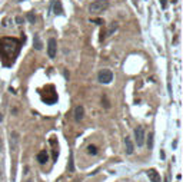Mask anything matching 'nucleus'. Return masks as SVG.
Returning <instances> with one entry per match:
<instances>
[{
    "instance_id": "obj_18",
    "label": "nucleus",
    "mask_w": 183,
    "mask_h": 182,
    "mask_svg": "<svg viewBox=\"0 0 183 182\" xmlns=\"http://www.w3.org/2000/svg\"><path fill=\"white\" fill-rule=\"evenodd\" d=\"M95 22H96V23H97V25H102V23H103V22H102V20H100V19H96Z\"/></svg>"
},
{
    "instance_id": "obj_6",
    "label": "nucleus",
    "mask_w": 183,
    "mask_h": 182,
    "mask_svg": "<svg viewBox=\"0 0 183 182\" xmlns=\"http://www.w3.org/2000/svg\"><path fill=\"white\" fill-rule=\"evenodd\" d=\"M83 118H85V108H83L82 105H79V106L74 108V121H76V122H80Z\"/></svg>"
},
{
    "instance_id": "obj_1",
    "label": "nucleus",
    "mask_w": 183,
    "mask_h": 182,
    "mask_svg": "<svg viewBox=\"0 0 183 182\" xmlns=\"http://www.w3.org/2000/svg\"><path fill=\"white\" fill-rule=\"evenodd\" d=\"M107 7H109V1L107 0H95V1L90 3L89 10L93 15H99V13H102L104 10H107Z\"/></svg>"
},
{
    "instance_id": "obj_2",
    "label": "nucleus",
    "mask_w": 183,
    "mask_h": 182,
    "mask_svg": "<svg viewBox=\"0 0 183 182\" xmlns=\"http://www.w3.org/2000/svg\"><path fill=\"white\" fill-rule=\"evenodd\" d=\"M97 80L100 83H104V85H107V83H110L113 80V72L109 70V69H103V70H100L99 75H97Z\"/></svg>"
},
{
    "instance_id": "obj_22",
    "label": "nucleus",
    "mask_w": 183,
    "mask_h": 182,
    "mask_svg": "<svg viewBox=\"0 0 183 182\" xmlns=\"http://www.w3.org/2000/svg\"><path fill=\"white\" fill-rule=\"evenodd\" d=\"M27 182H33V181H27Z\"/></svg>"
},
{
    "instance_id": "obj_3",
    "label": "nucleus",
    "mask_w": 183,
    "mask_h": 182,
    "mask_svg": "<svg viewBox=\"0 0 183 182\" xmlns=\"http://www.w3.org/2000/svg\"><path fill=\"white\" fill-rule=\"evenodd\" d=\"M144 138H146V135H144V128L143 126H137L135 129V139H136L137 146H143Z\"/></svg>"
},
{
    "instance_id": "obj_7",
    "label": "nucleus",
    "mask_w": 183,
    "mask_h": 182,
    "mask_svg": "<svg viewBox=\"0 0 183 182\" xmlns=\"http://www.w3.org/2000/svg\"><path fill=\"white\" fill-rule=\"evenodd\" d=\"M125 146H126V153H128V155H132V153L135 152V145H133V142L130 139V136H126V138H125Z\"/></svg>"
},
{
    "instance_id": "obj_21",
    "label": "nucleus",
    "mask_w": 183,
    "mask_h": 182,
    "mask_svg": "<svg viewBox=\"0 0 183 182\" xmlns=\"http://www.w3.org/2000/svg\"><path fill=\"white\" fill-rule=\"evenodd\" d=\"M0 149H1V141H0Z\"/></svg>"
},
{
    "instance_id": "obj_17",
    "label": "nucleus",
    "mask_w": 183,
    "mask_h": 182,
    "mask_svg": "<svg viewBox=\"0 0 183 182\" xmlns=\"http://www.w3.org/2000/svg\"><path fill=\"white\" fill-rule=\"evenodd\" d=\"M27 20H29L30 23H34V22H36V17H34V15H33L32 12H30V13H27Z\"/></svg>"
},
{
    "instance_id": "obj_13",
    "label": "nucleus",
    "mask_w": 183,
    "mask_h": 182,
    "mask_svg": "<svg viewBox=\"0 0 183 182\" xmlns=\"http://www.w3.org/2000/svg\"><path fill=\"white\" fill-rule=\"evenodd\" d=\"M69 172H73L74 171V161H73V152H70V159H69Z\"/></svg>"
},
{
    "instance_id": "obj_5",
    "label": "nucleus",
    "mask_w": 183,
    "mask_h": 182,
    "mask_svg": "<svg viewBox=\"0 0 183 182\" xmlns=\"http://www.w3.org/2000/svg\"><path fill=\"white\" fill-rule=\"evenodd\" d=\"M19 141H20V138H19V132L13 131V132L10 133V141H9V143H10V149H12L13 152H15V151H17Z\"/></svg>"
},
{
    "instance_id": "obj_11",
    "label": "nucleus",
    "mask_w": 183,
    "mask_h": 182,
    "mask_svg": "<svg viewBox=\"0 0 183 182\" xmlns=\"http://www.w3.org/2000/svg\"><path fill=\"white\" fill-rule=\"evenodd\" d=\"M53 13H55V15H62V13H63L60 0H55V1H53Z\"/></svg>"
},
{
    "instance_id": "obj_23",
    "label": "nucleus",
    "mask_w": 183,
    "mask_h": 182,
    "mask_svg": "<svg viewBox=\"0 0 183 182\" xmlns=\"http://www.w3.org/2000/svg\"><path fill=\"white\" fill-rule=\"evenodd\" d=\"M19 1H23V0H19Z\"/></svg>"
},
{
    "instance_id": "obj_19",
    "label": "nucleus",
    "mask_w": 183,
    "mask_h": 182,
    "mask_svg": "<svg viewBox=\"0 0 183 182\" xmlns=\"http://www.w3.org/2000/svg\"><path fill=\"white\" fill-rule=\"evenodd\" d=\"M16 22L20 25V22H22V17H16Z\"/></svg>"
},
{
    "instance_id": "obj_4",
    "label": "nucleus",
    "mask_w": 183,
    "mask_h": 182,
    "mask_svg": "<svg viewBox=\"0 0 183 182\" xmlns=\"http://www.w3.org/2000/svg\"><path fill=\"white\" fill-rule=\"evenodd\" d=\"M56 53H57V42L55 37H50L47 42V55L50 59L56 58Z\"/></svg>"
},
{
    "instance_id": "obj_20",
    "label": "nucleus",
    "mask_w": 183,
    "mask_h": 182,
    "mask_svg": "<svg viewBox=\"0 0 183 182\" xmlns=\"http://www.w3.org/2000/svg\"><path fill=\"white\" fill-rule=\"evenodd\" d=\"M3 121V113H0V122Z\"/></svg>"
},
{
    "instance_id": "obj_12",
    "label": "nucleus",
    "mask_w": 183,
    "mask_h": 182,
    "mask_svg": "<svg viewBox=\"0 0 183 182\" xmlns=\"http://www.w3.org/2000/svg\"><path fill=\"white\" fill-rule=\"evenodd\" d=\"M117 29V22H112L110 25H109V29H107V32H106V34L109 36V34H112L114 30Z\"/></svg>"
},
{
    "instance_id": "obj_14",
    "label": "nucleus",
    "mask_w": 183,
    "mask_h": 182,
    "mask_svg": "<svg viewBox=\"0 0 183 182\" xmlns=\"http://www.w3.org/2000/svg\"><path fill=\"white\" fill-rule=\"evenodd\" d=\"M147 148L149 149L153 148V132H150L149 136H147Z\"/></svg>"
},
{
    "instance_id": "obj_9",
    "label": "nucleus",
    "mask_w": 183,
    "mask_h": 182,
    "mask_svg": "<svg viewBox=\"0 0 183 182\" xmlns=\"http://www.w3.org/2000/svg\"><path fill=\"white\" fill-rule=\"evenodd\" d=\"M47 159H49V155L46 151H40L39 153H37V161H39L40 165H44L47 162Z\"/></svg>"
},
{
    "instance_id": "obj_10",
    "label": "nucleus",
    "mask_w": 183,
    "mask_h": 182,
    "mask_svg": "<svg viewBox=\"0 0 183 182\" xmlns=\"http://www.w3.org/2000/svg\"><path fill=\"white\" fill-rule=\"evenodd\" d=\"M33 46H34V49L36 50L43 49V43H42V40H40L39 34H34V36H33Z\"/></svg>"
},
{
    "instance_id": "obj_8",
    "label": "nucleus",
    "mask_w": 183,
    "mask_h": 182,
    "mask_svg": "<svg viewBox=\"0 0 183 182\" xmlns=\"http://www.w3.org/2000/svg\"><path fill=\"white\" fill-rule=\"evenodd\" d=\"M147 176H149V179H150L152 182H162L160 174L156 169H149V171H147Z\"/></svg>"
},
{
    "instance_id": "obj_16",
    "label": "nucleus",
    "mask_w": 183,
    "mask_h": 182,
    "mask_svg": "<svg viewBox=\"0 0 183 182\" xmlns=\"http://www.w3.org/2000/svg\"><path fill=\"white\" fill-rule=\"evenodd\" d=\"M102 105H103L106 109L110 108V102H109V99H107V96H103V98H102Z\"/></svg>"
},
{
    "instance_id": "obj_15",
    "label": "nucleus",
    "mask_w": 183,
    "mask_h": 182,
    "mask_svg": "<svg viewBox=\"0 0 183 182\" xmlns=\"http://www.w3.org/2000/svg\"><path fill=\"white\" fill-rule=\"evenodd\" d=\"M87 152H89V153H92V155H97V148H96L95 145H89V146H87Z\"/></svg>"
}]
</instances>
